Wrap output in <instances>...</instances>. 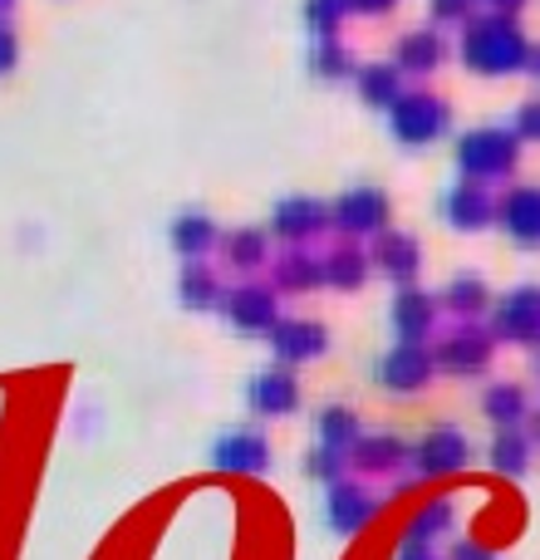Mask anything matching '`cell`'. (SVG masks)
<instances>
[{"mask_svg":"<svg viewBox=\"0 0 540 560\" xmlns=\"http://www.w3.org/2000/svg\"><path fill=\"white\" fill-rule=\"evenodd\" d=\"M443 217L457 226V232H482V226L496 217V202L482 183H462L443 197Z\"/></svg>","mask_w":540,"mask_h":560,"instance_id":"15","label":"cell"},{"mask_svg":"<svg viewBox=\"0 0 540 560\" xmlns=\"http://www.w3.org/2000/svg\"><path fill=\"white\" fill-rule=\"evenodd\" d=\"M472 5H477V0H433V20H437V25H457V20L467 25Z\"/></svg>","mask_w":540,"mask_h":560,"instance_id":"36","label":"cell"},{"mask_svg":"<svg viewBox=\"0 0 540 560\" xmlns=\"http://www.w3.org/2000/svg\"><path fill=\"white\" fill-rule=\"evenodd\" d=\"M329 226L349 236H384L388 232V197L378 187H349L334 207H329Z\"/></svg>","mask_w":540,"mask_h":560,"instance_id":"4","label":"cell"},{"mask_svg":"<svg viewBox=\"0 0 540 560\" xmlns=\"http://www.w3.org/2000/svg\"><path fill=\"white\" fill-rule=\"evenodd\" d=\"M486 5H492V10H496V15H516V10H521V5H526V0H486Z\"/></svg>","mask_w":540,"mask_h":560,"instance_id":"41","label":"cell"},{"mask_svg":"<svg viewBox=\"0 0 540 560\" xmlns=\"http://www.w3.org/2000/svg\"><path fill=\"white\" fill-rule=\"evenodd\" d=\"M496 329L516 345H536L540 339V285H521L496 305Z\"/></svg>","mask_w":540,"mask_h":560,"instance_id":"11","label":"cell"},{"mask_svg":"<svg viewBox=\"0 0 540 560\" xmlns=\"http://www.w3.org/2000/svg\"><path fill=\"white\" fill-rule=\"evenodd\" d=\"M433 315H437V300L423 295V290H403L394 300V335L398 345H423L427 329H433Z\"/></svg>","mask_w":540,"mask_h":560,"instance_id":"17","label":"cell"},{"mask_svg":"<svg viewBox=\"0 0 540 560\" xmlns=\"http://www.w3.org/2000/svg\"><path fill=\"white\" fill-rule=\"evenodd\" d=\"M212 463L222 467V472L256 477V472H266V467H270V443L256 433V428H232V433L216 438Z\"/></svg>","mask_w":540,"mask_h":560,"instance_id":"6","label":"cell"},{"mask_svg":"<svg viewBox=\"0 0 540 560\" xmlns=\"http://www.w3.org/2000/svg\"><path fill=\"white\" fill-rule=\"evenodd\" d=\"M354 443H359V418L349 413V408H325V413H319V447L349 457Z\"/></svg>","mask_w":540,"mask_h":560,"instance_id":"22","label":"cell"},{"mask_svg":"<svg viewBox=\"0 0 540 560\" xmlns=\"http://www.w3.org/2000/svg\"><path fill=\"white\" fill-rule=\"evenodd\" d=\"M398 560H437V556H433V546H413V541H408Z\"/></svg>","mask_w":540,"mask_h":560,"instance_id":"40","label":"cell"},{"mask_svg":"<svg viewBox=\"0 0 540 560\" xmlns=\"http://www.w3.org/2000/svg\"><path fill=\"white\" fill-rule=\"evenodd\" d=\"M437 359L427 354V345H394L378 359V384L394 388V394H418V388L433 378Z\"/></svg>","mask_w":540,"mask_h":560,"instance_id":"5","label":"cell"},{"mask_svg":"<svg viewBox=\"0 0 540 560\" xmlns=\"http://www.w3.org/2000/svg\"><path fill=\"white\" fill-rule=\"evenodd\" d=\"M270 349H275L280 364H305V359H319L329 349V329L319 319H275Z\"/></svg>","mask_w":540,"mask_h":560,"instance_id":"7","label":"cell"},{"mask_svg":"<svg viewBox=\"0 0 540 560\" xmlns=\"http://www.w3.org/2000/svg\"><path fill=\"white\" fill-rule=\"evenodd\" d=\"M349 10H359V15H384V10H394L398 0H344Z\"/></svg>","mask_w":540,"mask_h":560,"instance_id":"38","label":"cell"},{"mask_svg":"<svg viewBox=\"0 0 540 560\" xmlns=\"http://www.w3.org/2000/svg\"><path fill=\"white\" fill-rule=\"evenodd\" d=\"M496 217L516 246H540V187H512L496 202Z\"/></svg>","mask_w":540,"mask_h":560,"instance_id":"12","label":"cell"},{"mask_svg":"<svg viewBox=\"0 0 540 560\" xmlns=\"http://www.w3.org/2000/svg\"><path fill=\"white\" fill-rule=\"evenodd\" d=\"M418 472L427 477H443V472H457V467L472 457V443H467L457 428H433V433L418 443Z\"/></svg>","mask_w":540,"mask_h":560,"instance_id":"14","label":"cell"},{"mask_svg":"<svg viewBox=\"0 0 540 560\" xmlns=\"http://www.w3.org/2000/svg\"><path fill=\"white\" fill-rule=\"evenodd\" d=\"M173 246H177V256H187V261H197V256L207 252V246L216 242V226H212V217L207 212H177L173 217Z\"/></svg>","mask_w":540,"mask_h":560,"instance_id":"20","label":"cell"},{"mask_svg":"<svg viewBox=\"0 0 540 560\" xmlns=\"http://www.w3.org/2000/svg\"><path fill=\"white\" fill-rule=\"evenodd\" d=\"M453 560H492V556H486L477 541H457V546H453Z\"/></svg>","mask_w":540,"mask_h":560,"instance_id":"39","label":"cell"},{"mask_svg":"<svg viewBox=\"0 0 540 560\" xmlns=\"http://www.w3.org/2000/svg\"><path fill=\"white\" fill-rule=\"evenodd\" d=\"M354 463L364 467V472H394L398 463H408V447L398 443V438H388V433L359 438V443H354Z\"/></svg>","mask_w":540,"mask_h":560,"instance_id":"23","label":"cell"},{"mask_svg":"<svg viewBox=\"0 0 540 560\" xmlns=\"http://www.w3.org/2000/svg\"><path fill=\"white\" fill-rule=\"evenodd\" d=\"M309 65H315V74H325V79H344L349 74V49L334 45V39H319Z\"/></svg>","mask_w":540,"mask_h":560,"instance_id":"33","label":"cell"},{"mask_svg":"<svg viewBox=\"0 0 540 560\" xmlns=\"http://www.w3.org/2000/svg\"><path fill=\"white\" fill-rule=\"evenodd\" d=\"M177 295H183V305H192V310H212V305H222V285H216V276L207 271V266H187L183 280H177Z\"/></svg>","mask_w":540,"mask_h":560,"instance_id":"27","label":"cell"},{"mask_svg":"<svg viewBox=\"0 0 540 560\" xmlns=\"http://www.w3.org/2000/svg\"><path fill=\"white\" fill-rule=\"evenodd\" d=\"M462 59L477 74H512V69L531 65V45L512 15H486L462 30Z\"/></svg>","mask_w":540,"mask_h":560,"instance_id":"1","label":"cell"},{"mask_svg":"<svg viewBox=\"0 0 540 560\" xmlns=\"http://www.w3.org/2000/svg\"><path fill=\"white\" fill-rule=\"evenodd\" d=\"M443 55H447V45H443V35L437 30H413V35H403L398 39V74H427V69H437L443 65Z\"/></svg>","mask_w":540,"mask_h":560,"instance_id":"19","label":"cell"},{"mask_svg":"<svg viewBox=\"0 0 540 560\" xmlns=\"http://www.w3.org/2000/svg\"><path fill=\"white\" fill-rule=\"evenodd\" d=\"M222 252L236 271H261L266 256H270V236L261 232V226H242V232H232L222 242Z\"/></svg>","mask_w":540,"mask_h":560,"instance_id":"21","label":"cell"},{"mask_svg":"<svg viewBox=\"0 0 540 560\" xmlns=\"http://www.w3.org/2000/svg\"><path fill=\"white\" fill-rule=\"evenodd\" d=\"M344 15H349L344 0H305V20H309V30H315L319 39H334V30H339V20Z\"/></svg>","mask_w":540,"mask_h":560,"instance_id":"32","label":"cell"},{"mask_svg":"<svg viewBox=\"0 0 540 560\" xmlns=\"http://www.w3.org/2000/svg\"><path fill=\"white\" fill-rule=\"evenodd\" d=\"M516 143L521 138L512 128H477V133L462 138L457 163H462L467 177H506L516 167Z\"/></svg>","mask_w":540,"mask_h":560,"instance_id":"2","label":"cell"},{"mask_svg":"<svg viewBox=\"0 0 540 560\" xmlns=\"http://www.w3.org/2000/svg\"><path fill=\"white\" fill-rule=\"evenodd\" d=\"M246 398H251V408L261 418H285L300 408V384L290 369H266V374L251 378V388H246Z\"/></svg>","mask_w":540,"mask_h":560,"instance_id":"13","label":"cell"},{"mask_svg":"<svg viewBox=\"0 0 540 560\" xmlns=\"http://www.w3.org/2000/svg\"><path fill=\"white\" fill-rule=\"evenodd\" d=\"M364 276H368V261L359 252H334V256H325V285H334V290H359L364 285Z\"/></svg>","mask_w":540,"mask_h":560,"instance_id":"30","label":"cell"},{"mask_svg":"<svg viewBox=\"0 0 540 560\" xmlns=\"http://www.w3.org/2000/svg\"><path fill=\"white\" fill-rule=\"evenodd\" d=\"M374 512H378V502L359 482H334L329 487L325 516H329V526H334L339 536H359L368 522H374Z\"/></svg>","mask_w":540,"mask_h":560,"instance_id":"9","label":"cell"},{"mask_svg":"<svg viewBox=\"0 0 540 560\" xmlns=\"http://www.w3.org/2000/svg\"><path fill=\"white\" fill-rule=\"evenodd\" d=\"M354 84H359V94H364V104H374V108H394L398 98H403L398 69H388V65H364Z\"/></svg>","mask_w":540,"mask_h":560,"instance_id":"24","label":"cell"},{"mask_svg":"<svg viewBox=\"0 0 540 560\" xmlns=\"http://www.w3.org/2000/svg\"><path fill=\"white\" fill-rule=\"evenodd\" d=\"M492 463H496V472H506V477H521L526 467H531V443H526L521 428H502V433H496Z\"/></svg>","mask_w":540,"mask_h":560,"instance_id":"25","label":"cell"},{"mask_svg":"<svg viewBox=\"0 0 540 560\" xmlns=\"http://www.w3.org/2000/svg\"><path fill=\"white\" fill-rule=\"evenodd\" d=\"M305 472L334 487V482H344V457H339V453H325V447H315V453L305 457Z\"/></svg>","mask_w":540,"mask_h":560,"instance_id":"34","label":"cell"},{"mask_svg":"<svg viewBox=\"0 0 540 560\" xmlns=\"http://www.w3.org/2000/svg\"><path fill=\"white\" fill-rule=\"evenodd\" d=\"M15 59H20V39H15V30L0 20V79L15 69Z\"/></svg>","mask_w":540,"mask_h":560,"instance_id":"37","label":"cell"},{"mask_svg":"<svg viewBox=\"0 0 540 560\" xmlns=\"http://www.w3.org/2000/svg\"><path fill=\"white\" fill-rule=\"evenodd\" d=\"M329 226V207L315 202V197H285V202H275V212H270V232L285 236V242H309L315 232H325Z\"/></svg>","mask_w":540,"mask_h":560,"instance_id":"10","label":"cell"},{"mask_svg":"<svg viewBox=\"0 0 540 560\" xmlns=\"http://www.w3.org/2000/svg\"><path fill=\"white\" fill-rule=\"evenodd\" d=\"M443 305L457 310V315H477L486 310V280L482 276H453L443 290Z\"/></svg>","mask_w":540,"mask_h":560,"instance_id":"28","label":"cell"},{"mask_svg":"<svg viewBox=\"0 0 540 560\" xmlns=\"http://www.w3.org/2000/svg\"><path fill=\"white\" fill-rule=\"evenodd\" d=\"M10 5H15V0H0V20H5V10H10Z\"/></svg>","mask_w":540,"mask_h":560,"instance_id":"43","label":"cell"},{"mask_svg":"<svg viewBox=\"0 0 540 560\" xmlns=\"http://www.w3.org/2000/svg\"><path fill=\"white\" fill-rule=\"evenodd\" d=\"M437 364L453 369V374H482L486 364H492V345H486V335H477V329H457V335H447L443 345H437Z\"/></svg>","mask_w":540,"mask_h":560,"instance_id":"16","label":"cell"},{"mask_svg":"<svg viewBox=\"0 0 540 560\" xmlns=\"http://www.w3.org/2000/svg\"><path fill=\"white\" fill-rule=\"evenodd\" d=\"M536 438H540V418H536Z\"/></svg>","mask_w":540,"mask_h":560,"instance_id":"44","label":"cell"},{"mask_svg":"<svg viewBox=\"0 0 540 560\" xmlns=\"http://www.w3.org/2000/svg\"><path fill=\"white\" fill-rule=\"evenodd\" d=\"M531 65H536V79H540V49H531Z\"/></svg>","mask_w":540,"mask_h":560,"instance_id":"42","label":"cell"},{"mask_svg":"<svg viewBox=\"0 0 540 560\" xmlns=\"http://www.w3.org/2000/svg\"><path fill=\"white\" fill-rule=\"evenodd\" d=\"M275 285L280 290H309V285H325V261H315V256H280L275 261Z\"/></svg>","mask_w":540,"mask_h":560,"instance_id":"26","label":"cell"},{"mask_svg":"<svg viewBox=\"0 0 540 560\" xmlns=\"http://www.w3.org/2000/svg\"><path fill=\"white\" fill-rule=\"evenodd\" d=\"M447 526H453V502H427L423 512L413 516V526H408V541H413V546H433V536H443Z\"/></svg>","mask_w":540,"mask_h":560,"instance_id":"31","label":"cell"},{"mask_svg":"<svg viewBox=\"0 0 540 560\" xmlns=\"http://www.w3.org/2000/svg\"><path fill=\"white\" fill-rule=\"evenodd\" d=\"M374 261H378V271H388L394 280H413L418 276V266H423V252H418V242L413 236H403V232H394L388 226L384 236H378V246H374Z\"/></svg>","mask_w":540,"mask_h":560,"instance_id":"18","label":"cell"},{"mask_svg":"<svg viewBox=\"0 0 540 560\" xmlns=\"http://www.w3.org/2000/svg\"><path fill=\"white\" fill-rule=\"evenodd\" d=\"M512 133L526 138V143H540V104H521V108H516Z\"/></svg>","mask_w":540,"mask_h":560,"instance_id":"35","label":"cell"},{"mask_svg":"<svg viewBox=\"0 0 540 560\" xmlns=\"http://www.w3.org/2000/svg\"><path fill=\"white\" fill-rule=\"evenodd\" d=\"M388 128H394L398 143L423 148L433 138L447 133V104L433 94H403L394 108H388Z\"/></svg>","mask_w":540,"mask_h":560,"instance_id":"3","label":"cell"},{"mask_svg":"<svg viewBox=\"0 0 540 560\" xmlns=\"http://www.w3.org/2000/svg\"><path fill=\"white\" fill-rule=\"evenodd\" d=\"M482 408H486V418H492V423L516 428V423H521V418H526V394H521V388H506V384H496V388H486Z\"/></svg>","mask_w":540,"mask_h":560,"instance_id":"29","label":"cell"},{"mask_svg":"<svg viewBox=\"0 0 540 560\" xmlns=\"http://www.w3.org/2000/svg\"><path fill=\"white\" fill-rule=\"evenodd\" d=\"M222 310H226V319H232L236 329H246V335H270V329H275V295H270V285L226 290Z\"/></svg>","mask_w":540,"mask_h":560,"instance_id":"8","label":"cell"}]
</instances>
